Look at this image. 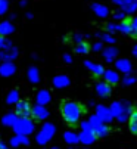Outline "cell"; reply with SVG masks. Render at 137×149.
Masks as SVG:
<instances>
[{
  "instance_id": "obj_1",
  "label": "cell",
  "mask_w": 137,
  "mask_h": 149,
  "mask_svg": "<svg viewBox=\"0 0 137 149\" xmlns=\"http://www.w3.org/2000/svg\"><path fill=\"white\" fill-rule=\"evenodd\" d=\"M84 111H86L84 106L80 102H75V100H63L62 105H61L62 118L71 127H74L80 123V118L84 114Z\"/></svg>"
},
{
  "instance_id": "obj_3",
  "label": "cell",
  "mask_w": 137,
  "mask_h": 149,
  "mask_svg": "<svg viewBox=\"0 0 137 149\" xmlns=\"http://www.w3.org/2000/svg\"><path fill=\"white\" fill-rule=\"evenodd\" d=\"M128 129L133 134H137V109L133 111L128 118Z\"/></svg>"
},
{
  "instance_id": "obj_2",
  "label": "cell",
  "mask_w": 137,
  "mask_h": 149,
  "mask_svg": "<svg viewBox=\"0 0 137 149\" xmlns=\"http://www.w3.org/2000/svg\"><path fill=\"white\" fill-rule=\"evenodd\" d=\"M15 112L21 117H27L30 112H31V106L27 100H21L16 103V108H15Z\"/></svg>"
}]
</instances>
